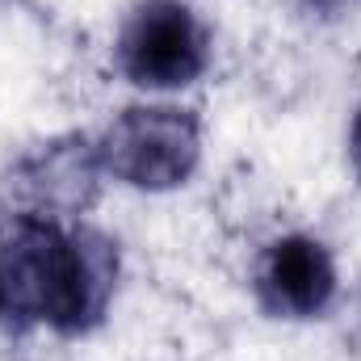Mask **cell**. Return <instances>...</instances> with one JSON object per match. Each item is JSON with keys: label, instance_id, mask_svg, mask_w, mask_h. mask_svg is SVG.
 <instances>
[{"label": "cell", "instance_id": "1", "mask_svg": "<svg viewBox=\"0 0 361 361\" xmlns=\"http://www.w3.org/2000/svg\"><path fill=\"white\" fill-rule=\"evenodd\" d=\"M118 244L89 223L0 219V311L25 332L89 336L118 290Z\"/></svg>", "mask_w": 361, "mask_h": 361}, {"label": "cell", "instance_id": "2", "mask_svg": "<svg viewBox=\"0 0 361 361\" xmlns=\"http://www.w3.org/2000/svg\"><path fill=\"white\" fill-rule=\"evenodd\" d=\"M97 156L105 177L143 193H169L202 160V118L185 105H126L97 135Z\"/></svg>", "mask_w": 361, "mask_h": 361}, {"label": "cell", "instance_id": "3", "mask_svg": "<svg viewBox=\"0 0 361 361\" xmlns=\"http://www.w3.org/2000/svg\"><path fill=\"white\" fill-rule=\"evenodd\" d=\"M114 63L135 89H189L210 68V30L185 0H139L118 25Z\"/></svg>", "mask_w": 361, "mask_h": 361}, {"label": "cell", "instance_id": "4", "mask_svg": "<svg viewBox=\"0 0 361 361\" xmlns=\"http://www.w3.org/2000/svg\"><path fill=\"white\" fill-rule=\"evenodd\" d=\"M101 156L89 135H59L25 156L0 177V219H59L76 223L101 193Z\"/></svg>", "mask_w": 361, "mask_h": 361}, {"label": "cell", "instance_id": "5", "mask_svg": "<svg viewBox=\"0 0 361 361\" xmlns=\"http://www.w3.org/2000/svg\"><path fill=\"white\" fill-rule=\"evenodd\" d=\"M252 290L269 319H319L341 290V273L324 240L294 231L261 252Z\"/></svg>", "mask_w": 361, "mask_h": 361}, {"label": "cell", "instance_id": "6", "mask_svg": "<svg viewBox=\"0 0 361 361\" xmlns=\"http://www.w3.org/2000/svg\"><path fill=\"white\" fill-rule=\"evenodd\" d=\"M21 336H25V328H21L17 319H8V315L0 311V357H8V353H13V345H17Z\"/></svg>", "mask_w": 361, "mask_h": 361}, {"label": "cell", "instance_id": "7", "mask_svg": "<svg viewBox=\"0 0 361 361\" xmlns=\"http://www.w3.org/2000/svg\"><path fill=\"white\" fill-rule=\"evenodd\" d=\"M361 0H307V8L311 13H319V17H345V13H353Z\"/></svg>", "mask_w": 361, "mask_h": 361}, {"label": "cell", "instance_id": "8", "mask_svg": "<svg viewBox=\"0 0 361 361\" xmlns=\"http://www.w3.org/2000/svg\"><path fill=\"white\" fill-rule=\"evenodd\" d=\"M349 164H353V173L361 180V105L353 114V126H349Z\"/></svg>", "mask_w": 361, "mask_h": 361}]
</instances>
